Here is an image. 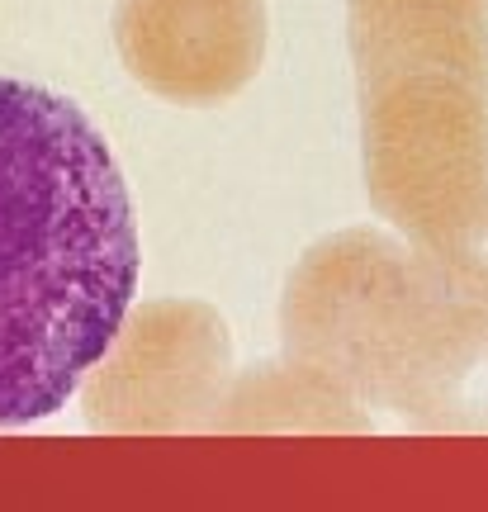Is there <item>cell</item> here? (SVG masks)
Instances as JSON below:
<instances>
[{"mask_svg": "<svg viewBox=\"0 0 488 512\" xmlns=\"http://www.w3.org/2000/svg\"><path fill=\"white\" fill-rule=\"evenodd\" d=\"M138 266L105 133L67 95L0 76V427L67 408L119 342Z\"/></svg>", "mask_w": 488, "mask_h": 512, "instance_id": "cell-1", "label": "cell"}]
</instances>
